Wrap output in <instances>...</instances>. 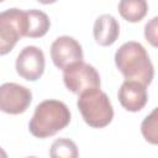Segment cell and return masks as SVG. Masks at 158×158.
I'll list each match as a JSON object with an SVG mask.
<instances>
[{
  "label": "cell",
  "mask_w": 158,
  "mask_h": 158,
  "mask_svg": "<svg viewBox=\"0 0 158 158\" xmlns=\"http://www.w3.org/2000/svg\"><path fill=\"white\" fill-rule=\"evenodd\" d=\"M157 22H158V17H153L144 26V37H146V40L153 47H157L158 46V33H157L158 23Z\"/></svg>",
  "instance_id": "obj_15"
},
{
  "label": "cell",
  "mask_w": 158,
  "mask_h": 158,
  "mask_svg": "<svg viewBox=\"0 0 158 158\" xmlns=\"http://www.w3.org/2000/svg\"><path fill=\"white\" fill-rule=\"evenodd\" d=\"M44 54L42 49L36 46L25 47L16 58V72L17 74L28 81H36L44 72Z\"/></svg>",
  "instance_id": "obj_7"
},
{
  "label": "cell",
  "mask_w": 158,
  "mask_h": 158,
  "mask_svg": "<svg viewBox=\"0 0 158 158\" xmlns=\"http://www.w3.org/2000/svg\"><path fill=\"white\" fill-rule=\"evenodd\" d=\"M93 33H94L95 42L99 46L109 47L114 44L118 38L120 25L114 16L109 14H104L95 20Z\"/></svg>",
  "instance_id": "obj_10"
},
{
  "label": "cell",
  "mask_w": 158,
  "mask_h": 158,
  "mask_svg": "<svg viewBox=\"0 0 158 158\" xmlns=\"http://www.w3.org/2000/svg\"><path fill=\"white\" fill-rule=\"evenodd\" d=\"M77 106L86 125L93 128H104L114 118V109L106 93L100 88L84 91L79 95Z\"/></svg>",
  "instance_id": "obj_3"
},
{
  "label": "cell",
  "mask_w": 158,
  "mask_h": 158,
  "mask_svg": "<svg viewBox=\"0 0 158 158\" xmlns=\"http://www.w3.org/2000/svg\"><path fill=\"white\" fill-rule=\"evenodd\" d=\"M0 157H4V158H6L7 157V154H6V152L0 147Z\"/></svg>",
  "instance_id": "obj_17"
},
{
  "label": "cell",
  "mask_w": 158,
  "mask_h": 158,
  "mask_svg": "<svg viewBox=\"0 0 158 158\" xmlns=\"http://www.w3.org/2000/svg\"><path fill=\"white\" fill-rule=\"evenodd\" d=\"M146 88V85L137 80L125 79L117 93L121 106L130 112L141 111L148 101V94Z\"/></svg>",
  "instance_id": "obj_9"
},
{
  "label": "cell",
  "mask_w": 158,
  "mask_h": 158,
  "mask_svg": "<svg viewBox=\"0 0 158 158\" xmlns=\"http://www.w3.org/2000/svg\"><path fill=\"white\" fill-rule=\"evenodd\" d=\"M32 101V93L28 88L16 83L0 85V111L10 115H19L27 110Z\"/></svg>",
  "instance_id": "obj_6"
},
{
  "label": "cell",
  "mask_w": 158,
  "mask_h": 158,
  "mask_svg": "<svg viewBox=\"0 0 158 158\" xmlns=\"http://www.w3.org/2000/svg\"><path fill=\"white\" fill-rule=\"evenodd\" d=\"M83 49L80 43L69 36H60L51 46V58L58 69H65L73 63L83 60Z\"/></svg>",
  "instance_id": "obj_8"
},
{
  "label": "cell",
  "mask_w": 158,
  "mask_h": 158,
  "mask_svg": "<svg viewBox=\"0 0 158 158\" xmlns=\"http://www.w3.org/2000/svg\"><path fill=\"white\" fill-rule=\"evenodd\" d=\"M52 158H77L79 156L77 144L69 138H58L56 139L49 151Z\"/></svg>",
  "instance_id": "obj_13"
},
{
  "label": "cell",
  "mask_w": 158,
  "mask_h": 158,
  "mask_svg": "<svg viewBox=\"0 0 158 158\" xmlns=\"http://www.w3.org/2000/svg\"><path fill=\"white\" fill-rule=\"evenodd\" d=\"M2 1H4V0H0V2H2Z\"/></svg>",
  "instance_id": "obj_18"
},
{
  "label": "cell",
  "mask_w": 158,
  "mask_h": 158,
  "mask_svg": "<svg viewBox=\"0 0 158 158\" xmlns=\"http://www.w3.org/2000/svg\"><path fill=\"white\" fill-rule=\"evenodd\" d=\"M70 122L68 106L59 100H44L40 102L28 123V130L37 138H47L65 128Z\"/></svg>",
  "instance_id": "obj_2"
},
{
  "label": "cell",
  "mask_w": 158,
  "mask_h": 158,
  "mask_svg": "<svg viewBox=\"0 0 158 158\" xmlns=\"http://www.w3.org/2000/svg\"><path fill=\"white\" fill-rule=\"evenodd\" d=\"M118 12L121 17L128 22H139L148 12V4L146 0H120Z\"/></svg>",
  "instance_id": "obj_12"
},
{
  "label": "cell",
  "mask_w": 158,
  "mask_h": 158,
  "mask_svg": "<svg viewBox=\"0 0 158 158\" xmlns=\"http://www.w3.org/2000/svg\"><path fill=\"white\" fill-rule=\"evenodd\" d=\"M115 64L125 79L137 80L149 85L154 77V68L146 48L135 41L123 43L115 53Z\"/></svg>",
  "instance_id": "obj_1"
},
{
  "label": "cell",
  "mask_w": 158,
  "mask_h": 158,
  "mask_svg": "<svg viewBox=\"0 0 158 158\" xmlns=\"http://www.w3.org/2000/svg\"><path fill=\"white\" fill-rule=\"evenodd\" d=\"M63 81L67 89L77 95L100 88V75L98 70L91 64L83 60L63 69Z\"/></svg>",
  "instance_id": "obj_5"
},
{
  "label": "cell",
  "mask_w": 158,
  "mask_h": 158,
  "mask_svg": "<svg viewBox=\"0 0 158 158\" xmlns=\"http://www.w3.org/2000/svg\"><path fill=\"white\" fill-rule=\"evenodd\" d=\"M26 17H27L26 37L40 38V37H43L48 32L51 21L46 12L37 10V9H32V10L26 11Z\"/></svg>",
  "instance_id": "obj_11"
},
{
  "label": "cell",
  "mask_w": 158,
  "mask_h": 158,
  "mask_svg": "<svg viewBox=\"0 0 158 158\" xmlns=\"http://www.w3.org/2000/svg\"><path fill=\"white\" fill-rule=\"evenodd\" d=\"M26 11L12 7L0 12V56L7 54L20 38L26 37Z\"/></svg>",
  "instance_id": "obj_4"
},
{
  "label": "cell",
  "mask_w": 158,
  "mask_h": 158,
  "mask_svg": "<svg viewBox=\"0 0 158 158\" xmlns=\"http://www.w3.org/2000/svg\"><path fill=\"white\" fill-rule=\"evenodd\" d=\"M40 4H43V5H48V4H53L56 2L57 0H37Z\"/></svg>",
  "instance_id": "obj_16"
},
{
  "label": "cell",
  "mask_w": 158,
  "mask_h": 158,
  "mask_svg": "<svg viewBox=\"0 0 158 158\" xmlns=\"http://www.w3.org/2000/svg\"><path fill=\"white\" fill-rule=\"evenodd\" d=\"M157 107L153 109V111L142 121L141 125V132L144 137V139L152 144L158 143V117H157Z\"/></svg>",
  "instance_id": "obj_14"
}]
</instances>
